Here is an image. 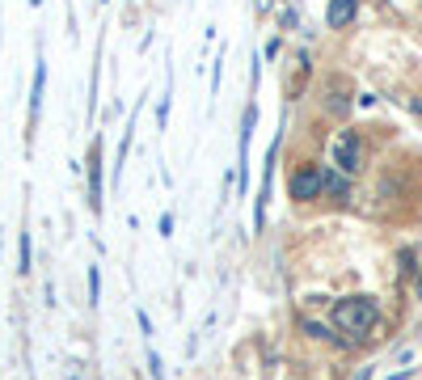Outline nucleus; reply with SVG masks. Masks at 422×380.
<instances>
[{"label":"nucleus","mask_w":422,"mask_h":380,"mask_svg":"<svg viewBox=\"0 0 422 380\" xmlns=\"http://www.w3.org/2000/svg\"><path fill=\"white\" fill-rule=\"evenodd\" d=\"M380 321V309L372 296H347L334 305V326L347 334V338H368Z\"/></svg>","instance_id":"nucleus-1"},{"label":"nucleus","mask_w":422,"mask_h":380,"mask_svg":"<svg viewBox=\"0 0 422 380\" xmlns=\"http://www.w3.org/2000/svg\"><path fill=\"white\" fill-rule=\"evenodd\" d=\"M330 157H334V165H338V173H359L364 169V140H359V131H342L334 144H330Z\"/></svg>","instance_id":"nucleus-2"},{"label":"nucleus","mask_w":422,"mask_h":380,"mask_svg":"<svg viewBox=\"0 0 422 380\" xmlns=\"http://www.w3.org/2000/svg\"><path fill=\"white\" fill-rule=\"evenodd\" d=\"M287 195H292V203H313V199H321V169H317V165H300V169L287 178Z\"/></svg>","instance_id":"nucleus-3"},{"label":"nucleus","mask_w":422,"mask_h":380,"mask_svg":"<svg viewBox=\"0 0 422 380\" xmlns=\"http://www.w3.org/2000/svg\"><path fill=\"white\" fill-rule=\"evenodd\" d=\"M85 165H89V207H93V216H97V212H101V135H93Z\"/></svg>","instance_id":"nucleus-4"},{"label":"nucleus","mask_w":422,"mask_h":380,"mask_svg":"<svg viewBox=\"0 0 422 380\" xmlns=\"http://www.w3.org/2000/svg\"><path fill=\"white\" fill-rule=\"evenodd\" d=\"M321 195L347 199V195H351V182H347V173H338V169H321Z\"/></svg>","instance_id":"nucleus-5"},{"label":"nucleus","mask_w":422,"mask_h":380,"mask_svg":"<svg viewBox=\"0 0 422 380\" xmlns=\"http://www.w3.org/2000/svg\"><path fill=\"white\" fill-rule=\"evenodd\" d=\"M351 17H355V0H330V8H325V21H330V30H342V25H351Z\"/></svg>","instance_id":"nucleus-6"},{"label":"nucleus","mask_w":422,"mask_h":380,"mask_svg":"<svg viewBox=\"0 0 422 380\" xmlns=\"http://www.w3.org/2000/svg\"><path fill=\"white\" fill-rule=\"evenodd\" d=\"M42 85H46V68L42 59L34 63V85H30V127L38 123V106H42Z\"/></svg>","instance_id":"nucleus-7"},{"label":"nucleus","mask_w":422,"mask_h":380,"mask_svg":"<svg viewBox=\"0 0 422 380\" xmlns=\"http://www.w3.org/2000/svg\"><path fill=\"white\" fill-rule=\"evenodd\" d=\"M34 266V245H30V228L21 224V237H17V275H30Z\"/></svg>","instance_id":"nucleus-8"},{"label":"nucleus","mask_w":422,"mask_h":380,"mask_svg":"<svg viewBox=\"0 0 422 380\" xmlns=\"http://www.w3.org/2000/svg\"><path fill=\"white\" fill-rule=\"evenodd\" d=\"M85 283H89V300L97 305V300H101V266H97V262L89 266V279H85Z\"/></svg>","instance_id":"nucleus-9"},{"label":"nucleus","mask_w":422,"mask_h":380,"mask_svg":"<svg viewBox=\"0 0 422 380\" xmlns=\"http://www.w3.org/2000/svg\"><path fill=\"white\" fill-rule=\"evenodd\" d=\"M300 326H304V330H309L313 338H321V343H325V338H338V334H330V326H321V321H309V317H304Z\"/></svg>","instance_id":"nucleus-10"},{"label":"nucleus","mask_w":422,"mask_h":380,"mask_svg":"<svg viewBox=\"0 0 422 380\" xmlns=\"http://www.w3.org/2000/svg\"><path fill=\"white\" fill-rule=\"evenodd\" d=\"M148 372H152L156 380L165 376V364H161V355H156V351H148Z\"/></svg>","instance_id":"nucleus-11"},{"label":"nucleus","mask_w":422,"mask_h":380,"mask_svg":"<svg viewBox=\"0 0 422 380\" xmlns=\"http://www.w3.org/2000/svg\"><path fill=\"white\" fill-rule=\"evenodd\" d=\"M135 321H139V330H144V338H152V321H148V313H144V309L135 313Z\"/></svg>","instance_id":"nucleus-12"},{"label":"nucleus","mask_w":422,"mask_h":380,"mask_svg":"<svg viewBox=\"0 0 422 380\" xmlns=\"http://www.w3.org/2000/svg\"><path fill=\"white\" fill-rule=\"evenodd\" d=\"M161 237H173V216H169V212L161 216Z\"/></svg>","instance_id":"nucleus-13"},{"label":"nucleus","mask_w":422,"mask_h":380,"mask_svg":"<svg viewBox=\"0 0 422 380\" xmlns=\"http://www.w3.org/2000/svg\"><path fill=\"white\" fill-rule=\"evenodd\" d=\"M355 380H372V372H368V368H364V372H359V376H355Z\"/></svg>","instance_id":"nucleus-14"},{"label":"nucleus","mask_w":422,"mask_h":380,"mask_svg":"<svg viewBox=\"0 0 422 380\" xmlns=\"http://www.w3.org/2000/svg\"><path fill=\"white\" fill-rule=\"evenodd\" d=\"M418 300H422V275H418Z\"/></svg>","instance_id":"nucleus-15"},{"label":"nucleus","mask_w":422,"mask_h":380,"mask_svg":"<svg viewBox=\"0 0 422 380\" xmlns=\"http://www.w3.org/2000/svg\"><path fill=\"white\" fill-rule=\"evenodd\" d=\"M30 4H34V8H38V4H42V0H30Z\"/></svg>","instance_id":"nucleus-16"}]
</instances>
